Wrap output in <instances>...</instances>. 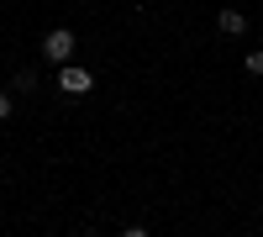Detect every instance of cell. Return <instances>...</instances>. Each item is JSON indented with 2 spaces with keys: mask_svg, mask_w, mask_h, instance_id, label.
Listing matches in <instances>:
<instances>
[{
  "mask_svg": "<svg viewBox=\"0 0 263 237\" xmlns=\"http://www.w3.org/2000/svg\"><path fill=\"white\" fill-rule=\"evenodd\" d=\"M216 27H221L227 37H242V32H248V16H242V11H232V6H227L221 16H216Z\"/></svg>",
  "mask_w": 263,
  "mask_h": 237,
  "instance_id": "obj_3",
  "label": "cell"
},
{
  "mask_svg": "<svg viewBox=\"0 0 263 237\" xmlns=\"http://www.w3.org/2000/svg\"><path fill=\"white\" fill-rule=\"evenodd\" d=\"M121 237H147V227H126V232H121Z\"/></svg>",
  "mask_w": 263,
  "mask_h": 237,
  "instance_id": "obj_7",
  "label": "cell"
},
{
  "mask_svg": "<svg viewBox=\"0 0 263 237\" xmlns=\"http://www.w3.org/2000/svg\"><path fill=\"white\" fill-rule=\"evenodd\" d=\"M248 74H263V53H248Z\"/></svg>",
  "mask_w": 263,
  "mask_h": 237,
  "instance_id": "obj_6",
  "label": "cell"
},
{
  "mask_svg": "<svg viewBox=\"0 0 263 237\" xmlns=\"http://www.w3.org/2000/svg\"><path fill=\"white\" fill-rule=\"evenodd\" d=\"M90 84H95V74L79 69V63H63V69H58V90L63 95H90Z\"/></svg>",
  "mask_w": 263,
  "mask_h": 237,
  "instance_id": "obj_2",
  "label": "cell"
},
{
  "mask_svg": "<svg viewBox=\"0 0 263 237\" xmlns=\"http://www.w3.org/2000/svg\"><path fill=\"white\" fill-rule=\"evenodd\" d=\"M0 121H11V90H0Z\"/></svg>",
  "mask_w": 263,
  "mask_h": 237,
  "instance_id": "obj_5",
  "label": "cell"
},
{
  "mask_svg": "<svg viewBox=\"0 0 263 237\" xmlns=\"http://www.w3.org/2000/svg\"><path fill=\"white\" fill-rule=\"evenodd\" d=\"M32 84H37V79H32V74H27V69H21V74H16V79H11V95H27V90H32Z\"/></svg>",
  "mask_w": 263,
  "mask_h": 237,
  "instance_id": "obj_4",
  "label": "cell"
},
{
  "mask_svg": "<svg viewBox=\"0 0 263 237\" xmlns=\"http://www.w3.org/2000/svg\"><path fill=\"white\" fill-rule=\"evenodd\" d=\"M74 32L69 27H58V32H48V37H42V58H48V63H58V69H63V63H69L74 58Z\"/></svg>",
  "mask_w": 263,
  "mask_h": 237,
  "instance_id": "obj_1",
  "label": "cell"
}]
</instances>
